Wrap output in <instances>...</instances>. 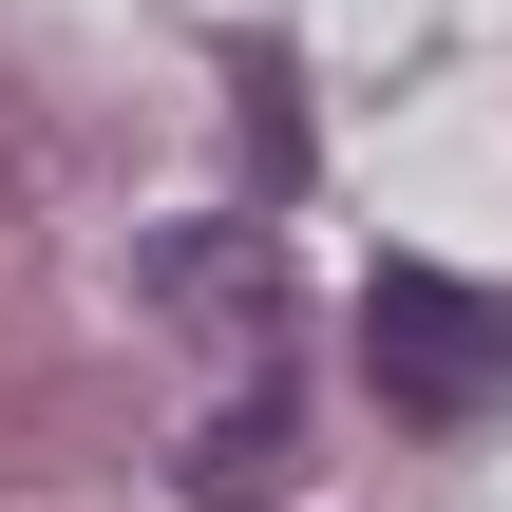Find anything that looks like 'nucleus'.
Segmentation results:
<instances>
[{
  "label": "nucleus",
  "mask_w": 512,
  "mask_h": 512,
  "mask_svg": "<svg viewBox=\"0 0 512 512\" xmlns=\"http://www.w3.org/2000/svg\"><path fill=\"white\" fill-rule=\"evenodd\" d=\"M133 285H152L171 323H209V342H228V380H247V399L190 437V494H209V512L266 494V475H285V437H304V418H285V247H266L247 209H209V228H152V266H133Z\"/></svg>",
  "instance_id": "obj_1"
},
{
  "label": "nucleus",
  "mask_w": 512,
  "mask_h": 512,
  "mask_svg": "<svg viewBox=\"0 0 512 512\" xmlns=\"http://www.w3.org/2000/svg\"><path fill=\"white\" fill-rule=\"evenodd\" d=\"M361 380H380L418 437L494 418V399H512V285H456V266H361Z\"/></svg>",
  "instance_id": "obj_2"
}]
</instances>
